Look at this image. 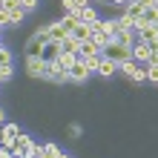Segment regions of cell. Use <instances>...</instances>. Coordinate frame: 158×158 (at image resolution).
Listing matches in <instances>:
<instances>
[{
  "label": "cell",
  "instance_id": "1",
  "mask_svg": "<svg viewBox=\"0 0 158 158\" xmlns=\"http://www.w3.org/2000/svg\"><path fill=\"white\" fill-rule=\"evenodd\" d=\"M46 40H49V23H43L40 29L29 38V43H26V58H40Z\"/></svg>",
  "mask_w": 158,
  "mask_h": 158
},
{
  "label": "cell",
  "instance_id": "2",
  "mask_svg": "<svg viewBox=\"0 0 158 158\" xmlns=\"http://www.w3.org/2000/svg\"><path fill=\"white\" fill-rule=\"evenodd\" d=\"M101 55H104V58H109V60H115L118 66H121L124 60L132 58V49H129V46H121V43H115V40H112L109 46H104V49H101Z\"/></svg>",
  "mask_w": 158,
  "mask_h": 158
},
{
  "label": "cell",
  "instance_id": "3",
  "mask_svg": "<svg viewBox=\"0 0 158 158\" xmlns=\"http://www.w3.org/2000/svg\"><path fill=\"white\" fill-rule=\"evenodd\" d=\"M121 72H124V75L129 78V81H147V66H144V63H138L135 58H129V60H124V63H121V66H118Z\"/></svg>",
  "mask_w": 158,
  "mask_h": 158
},
{
  "label": "cell",
  "instance_id": "4",
  "mask_svg": "<svg viewBox=\"0 0 158 158\" xmlns=\"http://www.w3.org/2000/svg\"><path fill=\"white\" fill-rule=\"evenodd\" d=\"M26 72H29L32 78H49V60L43 58H26Z\"/></svg>",
  "mask_w": 158,
  "mask_h": 158
},
{
  "label": "cell",
  "instance_id": "5",
  "mask_svg": "<svg viewBox=\"0 0 158 158\" xmlns=\"http://www.w3.org/2000/svg\"><path fill=\"white\" fill-rule=\"evenodd\" d=\"M46 81H52V83H66L69 81V69L60 63V58L49 60V78H46Z\"/></svg>",
  "mask_w": 158,
  "mask_h": 158
},
{
  "label": "cell",
  "instance_id": "6",
  "mask_svg": "<svg viewBox=\"0 0 158 158\" xmlns=\"http://www.w3.org/2000/svg\"><path fill=\"white\" fill-rule=\"evenodd\" d=\"M132 58H135L138 63H144V66H147V63H150V58H152V46L144 43V40H138V43L132 46Z\"/></svg>",
  "mask_w": 158,
  "mask_h": 158
},
{
  "label": "cell",
  "instance_id": "7",
  "mask_svg": "<svg viewBox=\"0 0 158 158\" xmlns=\"http://www.w3.org/2000/svg\"><path fill=\"white\" fill-rule=\"evenodd\" d=\"M89 72H92V69L86 66V63H83V60H78L75 66L69 69V81H72V83H83V81L89 78Z\"/></svg>",
  "mask_w": 158,
  "mask_h": 158
},
{
  "label": "cell",
  "instance_id": "8",
  "mask_svg": "<svg viewBox=\"0 0 158 158\" xmlns=\"http://www.w3.org/2000/svg\"><path fill=\"white\" fill-rule=\"evenodd\" d=\"M92 32H95L92 23H78L75 29H72V38H75L78 43H86V40H92Z\"/></svg>",
  "mask_w": 158,
  "mask_h": 158
},
{
  "label": "cell",
  "instance_id": "9",
  "mask_svg": "<svg viewBox=\"0 0 158 158\" xmlns=\"http://www.w3.org/2000/svg\"><path fill=\"white\" fill-rule=\"evenodd\" d=\"M17 135H20V127L17 124H3V138H0V144L3 147H15Z\"/></svg>",
  "mask_w": 158,
  "mask_h": 158
},
{
  "label": "cell",
  "instance_id": "10",
  "mask_svg": "<svg viewBox=\"0 0 158 158\" xmlns=\"http://www.w3.org/2000/svg\"><path fill=\"white\" fill-rule=\"evenodd\" d=\"M69 38V29L63 26L60 20H55V23H49V40H58V43H63Z\"/></svg>",
  "mask_w": 158,
  "mask_h": 158
},
{
  "label": "cell",
  "instance_id": "11",
  "mask_svg": "<svg viewBox=\"0 0 158 158\" xmlns=\"http://www.w3.org/2000/svg\"><path fill=\"white\" fill-rule=\"evenodd\" d=\"M115 43H121V46H129V49H132V46L138 43V32H135V29H121V32L115 35Z\"/></svg>",
  "mask_w": 158,
  "mask_h": 158
},
{
  "label": "cell",
  "instance_id": "12",
  "mask_svg": "<svg viewBox=\"0 0 158 158\" xmlns=\"http://www.w3.org/2000/svg\"><path fill=\"white\" fill-rule=\"evenodd\" d=\"M138 40H144L150 46H158V26H144V29H138Z\"/></svg>",
  "mask_w": 158,
  "mask_h": 158
},
{
  "label": "cell",
  "instance_id": "13",
  "mask_svg": "<svg viewBox=\"0 0 158 158\" xmlns=\"http://www.w3.org/2000/svg\"><path fill=\"white\" fill-rule=\"evenodd\" d=\"M60 52H63V46H60L58 40H46L40 58H43V60H55V58H60Z\"/></svg>",
  "mask_w": 158,
  "mask_h": 158
},
{
  "label": "cell",
  "instance_id": "14",
  "mask_svg": "<svg viewBox=\"0 0 158 158\" xmlns=\"http://www.w3.org/2000/svg\"><path fill=\"white\" fill-rule=\"evenodd\" d=\"M78 17H81V23H95L98 20V12L92 6H83V9H78Z\"/></svg>",
  "mask_w": 158,
  "mask_h": 158
},
{
  "label": "cell",
  "instance_id": "15",
  "mask_svg": "<svg viewBox=\"0 0 158 158\" xmlns=\"http://www.w3.org/2000/svg\"><path fill=\"white\" fill-rule=\"evenodd\" d=\"M112 72H118V63H115V60H109V58H104V60H101V66H98V75L109 78Z\"/></svg>",
  "mask_w": 158,
  "mask_h": 158
},
{
  "label": "cell",
  "instance_id": "16",
  "mask_svg": "<svg viewBox=\"0 0 158 158\" xmlns=\"http://www.w3.org/2000/svg\"><path fill=\"white\" fill-rule=\"evenodd\" d=\"M101 52V46L95 43V40H86V43H81V60L83 58H89V55H98Z\"/></svg>",
  "mask_w": 158,
  "mask_h": 158
},
{
  "label": "cell",
  "instance_id": "17",
  "mask_svg": "<svg viewBox=\"0 0 158 158\" xmlns=\"http://www.w3.org/2000/svg\"><path fill=\"white\" fill-rule=\"evenodd\" d=\"M63 26H66V29H69V35H72V29H75V26L81 23V17H78V9H75V12H69L66 17H63V20H60Z\"/></svg>",
  "mask_w": 158,
  "mask_h": 158
},
{
  "label": "cell",
  "instance_id": "18",
  "mask_svg": "<svg viewBox=\"0 0 158 158\" xmlns=\"http://www.w3.org/2000/svg\"><path fill=\"white\" fill-rule=\"evenodd\" d=\"M60 46H63V52H72V55H81V43H78L75 38H72V35H69V38L63 40Z\"/></svg>",
  "mask_w": 158,
  "mask_h": 158
},
{
  "label": "cell",
  "instance_id": "19",
  "mask_svg": "<svg viewBox=\"0 0 158 158\" xmlns=\"http://www.w3.org/2000/svg\"><path fill=\"white\" fill-rule=\"evenodd\" d=\"M92 40H95V43L101 46V49H104V46H109L115 38H109V35H104V32H98V29H95V32H92Z\"/></svg>",
  "mask_w": 158,
  "mask_h": 158
},
{
  "label": "cell",
  "instance_id": "20",
  "mask_svg": "<svg viewBox=\"0 0 158 158\" xmlns=\"http://www.w3.org/2000/svg\"><path fill=\"white\" fill-rule=\"evenodd\" d=\"M9 15H12V26H20V23H23V17L29 15V12H26L23 6H17V9H12V12H9Z\"/></svg>",
  "mask_w": 158,
  "mask_h": 158
},
{
  "label": "cell",
  "instance_id": "21",
  "mask_svg": "<svg viewBox=\"0 0 158 158\" xmlns=\"http://www.w3.org/2000/svg\"><path fill=\"white\" fill-rule=\"evenodd\" d=\"M101 60H104V55H89V58H83V63H86V66L92 69V72H98V66H101Z\"/></svg>",
  "mask_w": 158,
  "mask_h": 158
},
{
  "label": "cell",
  "instance_id": "22",
  "mask_svg": "<svg viewBox=\"0 0 158 158\" xmlns=\"http://www.w3.org/2000/svg\"><path fill=\"white\" fill-rule=\"evenodd\" d=\"M60 155V147L58 144H43V155L40 158H58Z\"/></svg>",
  "mask_w": 158,
  "mask_h": 158
},
{
  "label": "cell",
  "instance_id": "23",
  "mask_svg": "<svg viewBox=\"0 0 158 158\" xmlns=\"http://www.w3.org/2000/svg\"><path fill=\"white\" fill-rule=\"evenodd\" d=\"M147 81L158 83V63H147Z\"/></svg>",
  "mask_w": 158,
  "mask_h": 158
},
{
  "label": "cell",
  "instance_id": "24",
  "mask_svg": "<svg viewBox=\"0 0 158 158\" xmlns=\"http://www.w3.org/2000/svg\"><path fill=\"white\" fill-rule=\"evenodd\" d=\"M0 66H12V52L6 46H0Z\"/></svg>",
  "mask_w": 158,
  "mask_h": 158
},
{
  "label": "cell",
  "instance_id": "25",
  "mask_svg": "<svg viewBox=\"0 0 158 158\" xmlns=\"http://www.w3.org/2000/svg\"><path fill=\"white\" fill-rule=\"evenodd\" d=\"M0 26H12V15H9L3 6H0Z\"/></svg>",
  "mask_w": 158,
  "mask_h": 158
},
{
  "label": "cell",
  "instance_id": "26",
  "mask_svg": "<svg viewBox=\"0 0 158 158\" xmlns=\"http://www.w3.org/2000/svg\"><path fill=\"white\" fill-rule=\"evenodd\" d=\"M20 6L26 12H35V9H38V0H20Z\"/></svg>",
  "mask_w": 158,
  "mask_h": 158
},
{
  "label": "cell",
  "instance_id": "27",
  "mask_svg": "<svg viewBox=\"0 0 158 158\" xmlns=\"http://www.w3.org/2000/svg\"><path fill=\"white\" fill-rule=\"evenodd\" d=\"M12 78V66H0V83Z\"/></svg>",
  "mask_w": 158,
  "mask_h": 158
},
{
  "label": "cell",
  "instance_id": "28",
  "mask_svg": "<svg viewBox=\"0 0 158 158\" xmlns=\"http://www.w3.org/2000/svg\"><path fill=\"white\" fill-rule=\"evenodd\" d=\"M17 6H20V0H3V9H6V12H12V9H17Z\"/></svg>",
  "mask_w": 158,
  "mask_h": 158
},
{
  "label": "cell",
  "instance_id": "29",
  "mask_svg": "<svg viewBox=\"0 0 158 158\" xmlns=\"http://www.w3.org/2000/svg\"><path fill=\"white\" fill-rule=\"evenodd\" d=\"M63 9H66V15H69V12H75V3H72V0H63Z\"/></svg>",
  "mask_w": 158,
  "mask_h": 158
},
{
  "label": "cell",
  "instance_id": "30",
  "mask_svg": "<svg viewBox=\"0 0 158 158\" xmlns=\"http://www.w3.org/2000/svg\"><path fill=\"white\" fill-rule=\"evenodd\" d=\"M104 3H112V6H127L129 0H104Z\"/></svg>",
  "mask_w": 158,
  "mask_h": 158
},
{
  "label": "cell",
  "instance_id": "31",
  "mask_svg": "<svg viewBox=\"0 0 158 158\" xmlns=\"http://www.w3.org/2000/svg\"><path fill=\"white\" fill-rule=\"evenodd\" d=\"M75 3V9H83V6H89V0H72Z\"/></svg>",
  "mask_w": 158,
  "mask_h": 158
},
{
  "label": "cell",
  "instance_id": "32",
  "mask_svg": "<svg viewBox=\"0 0 158 158\" xmlns=\"http://www.w3.org/2000/svg\"><path fill=\"white\" fill-rule=\"evenodd\" d=\"M150 63H158V46H152V58H150Z\"/></svg>",
  "mask_w": 158,
  "mask_h": 158
},
{
  "label": "cell",
  "instance_id": "33",
  "mask_svg": "<svg viewBox=\"0 0 158 158\" xmlns=\"http://www.w3.org/2000/svg\"><path fill=\"white\" fill-rule=\"evenodd\" d=\"M135 3H141V6L147 9V6H152V0H135Z\"/></svg>",
  "mask_w": 158,
  "mask_h": 158
},
{
  "label": "cell",
  "instance_id": "34",
  "mask_svg": "<svg viewBox=\"0 0 158 158\" xmlns=\"http://www.w3.org/2000/svg\"><path fill=\"white\" fill-rule=\"evenodd\" d=\"M0 124H6V115H3V109H0Z\"/></svg>",
  "mask_w": 158,
  "mask_h": 158
},
{
  "label": "cell",
  "instance_id": "35",
  "mask_svg": "<svg viewBox=\"0 0 158 158\" xmlns=\"http://www.w3.org/2000/svg\"><path fill=\"white\" fill-rule=\"evenodd\" d=\"M58 158H69V155H66V152H60V155H58Z\"/></svg>",
  "mask_w": 158,
  "mask_h": 158
},
{
  "label": "cell",
  "instance_id": "36",
  "mask_svg": "<svg viewBox=\"0 0 158 158\" xmlns=\"http://www.w3.org/2000/svg\"><path fill=\"white\" fill-rule=\"evenodd\" d=\"M0 138H3V124H0Z\"/></svg>",
  "mask_w": 158,
  "mask_h": 158
},
{
  "label": "cell",
  "instance_id": "37",
  "mask_svg": "<svg viewBox=\"0 0 158 158\" xmlns=\"http://www.w3.org/2000/svg\"><path fill=\"white\" fill-rule=\"evenodd\" d=\"M152 6H155V9H158V0H152Z\"/></svg>",
  "mask_w": 158,
  "mask_h": 158
},
{
  "label": "cell",
  "instance_id": "38",
  "mask_svg": "<svg viewBox=\"0 0 158 158\" xmlns=\"http://www.w3.org/2000/svg\"><path fill=\"white\" fill-rule=\"evenodd\" d=\"M0 32H3V26H0Z\"/></svg>",
  "mask_w": 158,
  "mask_h": 158
},
{
  "label": "cell",
  "instance_id": "39",
  "mask_svg": "<svg viewBox=\"0 0 158 158\" xmlns=\"http://www.w3.org/2000/svg\"><path fill=\"white\" fill-rule=\"evenodd\" d=\"M0 6H3V0H0Z\"/></svg>",
  "mask_w": 158,
  "mask_h": 158
}]
</instances>
